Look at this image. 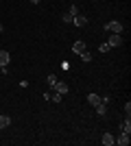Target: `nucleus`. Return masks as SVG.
<instances>
[{
	"mask_svg": "<svg viewBox=\"0 0 131 146\" xmlns=\"http://www.w3.org/2000/svg\"><path fill=\"white\" fill-rule=\"evenodd\" d=\"M122 22H118V20H112V22H107L105 24V31H109V33H122Z\"/></svg>",
	"mask_w": 131,
	"mask_h": 146,
	"instance_id": "1",
	"label": "nucleus"
},
{
	"mask_svg": "<svg viewBox=\"0 0 131 146\" xmlns=\"http://www.w3.org/2000/svg\"><path fill=\"white\" fill-rule=\"evenodd\" d=\"M129 133H122V131H120L118 133V137H114V144H120V146H127L129 144Z\"/></svg>",
	"mask_w": 131,
	"mask_h": 146,
	"instance_id": "2",
	"label": "nucleus"
},
{
	"mask_svg": "<svg viewBox=\"0 0 131 146\" xmlns=\"http://www.w3.org/2000/svg\"><path fill=\"white\" fill-rule=\"evenodd\" d=\"M53 87H55V92H59L61 96H63V94H68V90H70V87H68V83H63V81H57V83H55Z\"/></svg>",
	"mask_w": 131,
	"mask_h": 146,
	"instance_id": "3",
	"label": "nucleus"
},
{
	"mask_svg": "<svg viewBox=\"0 0 131 146\" xmlns=\"http://www.w3.org/2000/svg\"><path fill=\"white\" fill-rule=\"evenodd\" d=\"M9 61H11V55H9L7 50H0V68H7Z\"/></svg>",
	"mask_w": 131,
	"mask_h": 146,
	"instance_id": "4",
	"label": "nucleus"
},
{
	"mask_svg": "<svg viewBox=\"0 0 131 146\" xmlns=\"http://www.w3.org/2000/svg\"><path fill=\"white\" fill-rule=\"evenodd\" d=\"M109 46H120V44H122V37H120V33H112V35H109Z\"/></svg>",
	"mask_w": 131,
	"mask_h": 146,
	"instance_id": "5",
	"label": "nucleus"
},
{
	"mask_svg": "<svg viewBox=\"0 0 131 146\" xmlns=\"http://www.w3.org/2000/svg\"><path fill=\"white\" fill-rule=\"evenodd\" d=\"M72 22H74V26H79V29L87 26V18H85V15H74V18H72Z\"/></svg>",
	"mask_w": 131,
	"mask_h": 146,
	"instance_id": "6",
	"label": "nucleus"
},
{
	"mask_svg": "<svg viewBox=\"0 0 131 146\" xmlns=\"http://www.w3.org/2000/svg\"><path fill=\"white\" fill-rule=\"evenodd\" d=\"M120 131H122V133H131V118L129 116L120 122Z\"/></svg>",
	"mask_w": 131,
	"mask_h": 146,
	"instance_id": "7",
	"label": "nucleus"
},
{
	"mask_svg": "<svg viewBox=\"0 0 131 146\" xmlns=\"http://www.w3.org/2000/svg\"><path fill=\"white\" fill-rule=\"evenodd\" d=\"M100 142H103V146H112V144H114V135H112V133H103Z\"/></svg>",
	"mask_w": 131,
	"mask_h": 146,
	"instance_id": "8",
	"label": "nucleus"
},
{
	"mask_svg": "<svg viewBox=\"0 0 131 146\" xmlns=\"http://www.w3.org/2000/svg\"><path fill=\"white\" fill-rule=\"evenodd\" d=\"M87 103L92 105V107H96V105L100 103V96H98V94H94V92H92V94H90V96H87Z\"/></svg>",
	"mask_w": 131,
	"mask_h": 146,
	"instance_id": "9",
	"label": "nucleus"
},
{
	"mask_svg": "<svg viewBox=\"0 0 131 146\" xmlns=\"http://www.w3.org/2000/svg\"><path fill=\"white\" fill-rule=\"evenodd\" d=\"M94 109H96V113H98V116H105V113H107V105L103 103V100H100V103L96 105V107H94Z\"/></svg>",
	"mask_w": 131,
	"mask_h": 146,
	"instance_id": "10",
	"label": "nucleus"
},
{
	"mask_svg": "<svg viewBox=\"0 0 131 146\" xmlns=\"http://www.w3.org/2000/svg\"><path fill=\"white\" fill-rule=\"evenodd\" d=\"M7 127H11V118L0 113V129H7Z\"/></svg>",
	"mask_w": 131,
	"mask_h": 146,
	"instance_id": "11",
	"label": "nucleus"
},
{
	"mask_svg": "<svg viewBox=\"0 0 131 146\" xmlns=\"http://www.w3.org/2000/svg\"><path fill=\"white\" fill-rule=\"evenodd\" d=\"M72 50H74V52H83V50H85V42H81V39H79V42H74Z\"/></svg>",
	"mask_w": 131,
	"mask_h": 146,
	"instance_id": "12",
	"label": "nucleus"
},
{
	"mask_svg": "<svg viewBox=\"0 0 131 146\" xmlns=\"http://www.w3.org/2000/svg\"><path fill=\"white\" fill-rule=\"evenodd\" d=\"M48 100H53V103H61V94H59V92H53V94H48Z\"/></svg>",
	"mask_w": 131,
	"mask_h": 146,
	"instance_id": "13",
	"label": "nucleus"
},
{
	"mask_svg": "<svg viewBox=\"0 0 131 146\" xmlns=\"http://www.w3.org/2000/svg\"><path fill=\"white\" fill-rule=\"evenodd\" d=\"M79 55H81V59L85 61V63H90V61H92V52H85V50H83V52H79Z\"/></svg>",
	"mask_w": 131,
	"mask_h": 146,
	"instance_id": "14",
	"label": "nucleus"
},
{
	"mask_svg": "<svg viewBox=\"0 0 131 146\" xmlns=\"http://www.w3.org/2000/svg\"><path fill=\"white\" fill-rule=\"evenodd\" d=\"M46 83H48V85L53 87V85L57 83V76H55V74H48V76H46Z\"/></svg>",
	"mask_w": 131,
	"mask_h": 146,
	"instance_id": "15",
	"label": "nucleus"
},
{
	"mask_svg": "<svg viewBox=\"0 0 131 146\" xmlns=\"http://www.w3.org/2000/svg\"><path fill=\"white\" fill-rule=\"evenodd\" d=\"M61 20L66 22V24H70V22H72V15H70V13H63V15H61Z\"/></svg>",
	"mask_w": 131,
	"mask_h": 146,
	"instance_id": "16",
	"label": "nucleus"
},
{
	"mask_svg": "<svg viewBox=\"0 0 131 146\" xmlns=\"http://www.w3.org/2000/svg\"><path fill=\"white\" fill-rule=\"evenodd\" d=\"M70 15H72V18H74V15H79V9H76V5H72V7H70Z\"/></svg>",
	"mask_w": 131,
	"mask_h": 146,
	"instance_id": "17",
	"label": "nucleus"
},
{
	"mask_svg": "<svg viewBox=\"0 0 131 146\" xmlns=\"http://www.w3.org/2000/svg\"><path fill=\"white\" fill-rule=\"evenodd\" d=\"M109 48H112V46H109V44H100V52H109Z\"/></svg>",
	"mask_w": 131,
	"mask_h": 146,
	"instance_id": "18",
	"label": "nucleus"
},
{
	"mask_svg": "<svg viewBox=\"0 0 131 146\" xmlns=\"http://www.w3.org/2000/svg\"><path fill=\"white\" fill-rule=\"evenodd\" d=\"M125 113H127V116L131 113V103H127V105H125Z\"/></svg>",
	"mask_w": 131,
	"mask_h": 146,
	"instance_id": "19",
	"label": "nucleus"
},
{
	"mask_svg": "<svg viewBox=\"0 0 131 146\" xmlns=\"http://www.w3.org/2000/svg\"><path fill=\"white\" fill-rule=\"evenodd\" d=\"M29 2H31V5H39V0H29Z\"/></svg>",
	"mask_w": 131,
	"mask_h": 146,
	"instance_id": "20",
	"label": "nucleus"
},
{
	"mask_svg": "<svg viewBox=\"0 0 131 146\" xmlns=\"http://www.w3.org/2000/svg\"><path fill=\"white\" fill-rule=\"evenodd\" d=\"M0 33H5V24H0Z\"/></svg>",
	"mask_w": 131,
	"mask_h": 146,
	"instance_id": "21",
	"label": "nucleus"
},
{
	"mask_svg": "<svg viewBox=\"0 0 131 146\" xmlns=\"http://www.w3.org/2000/svg\"><path fill=\"white\" fill-rule=\"evenodd\" d=\"M0 113H2V111H0Z\"/></svg>",
	"mask_w": 131,
	"mask_h": 146,
	"instance_id": "22",
	"label": "nucleus"
}]
</instances>
